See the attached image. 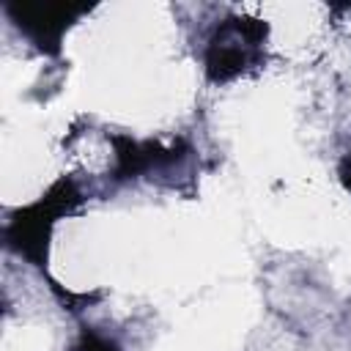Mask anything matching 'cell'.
I'll list each match as a JSON object with an SVG mask.
<instances>
[{
    "label": "cell",
    "instance_id": "6da1fadb",
    "mask_svg": "<svg viewBox=\"0 0 351 351\" xmlns=\"http://www.w3.org/2000/svg\"><path fill=\"white\" fill-rule=\"evenodd\" d=\"M82 203V192L74 178H58L36 203L16 208L5 225V244L11 252L33 263L36 269H47V252L52 228L60 217L71 214Z\"/></svg>",
    "mask_w": 351,
    "mask_h": 351
},
{
    "label": "cell",
    "instance_id": "7a4b0ae2",
    "mask_svg": "<svg viewBox=\"0 0 351 351\" xmlns=\"http://www.w3.org/2000/svg\"><path fill=\"white\" fill-rule=\"evenodd\" d=\"M269 25L255 16H225L206 47V77L208 82H230L263 58V41Z\"/></svg>",
    "mask_w": 351,
    "mask_h": 351
},
{
    "label": "cell",
    "instance_id": "3957f363",
    "mask_svg": "<svg viewBox=\"0 0 351 351\" xmlns=\"http://www.w3.org/2000/svg\"><path fill=\"white\" fill-rule=\"evenodd\" d=\"M82 3H52V0H5V14L14 25L36 44L44 55H58L63 33L85 14Z\"/></svg>",
    "mask_w": 351,
    "mask_h": 351
},
{
    "label": "cell",
    "instance_id": "277c9868",
    "mask_svg": "<svg viewBox=\"0 0 351 351\" xmlns=\"http://www.w3.org/2000/svg\"><path fill=\"white\" fill-rule=\"evenodd\" d=\"M110 143L115 148V167H112V178L115 181H129L137 178L154 167H165L173 165L184 156L186 143L181 140L173 148H165L154 140H132L129 134H110Z\"/></svg>",
    "mask_w": 351,
    "mask_h": 351
},
{
    "label": "cell",
    "instance_id": "5b68a950",
    "mask_svg": "<svg viewBox=\"0 0 351 351\" xmlns=\"http://www.w3.org/2000/svg\"><path fill=\"white\" fill-rule=\"evenodd\" d=\"M74 351H121V346L104 335H99L93 326H82Z\"/></svg>",
    "mask_w": 351,
    "mask_h": 351
},
{
    "label": "cell",
    "instance_id": "8992f818",
    "mask_svg": "<svg viewBox=\"0 0 351 351\" xmlns=\"http://www.w3.org/2000/svg\"><path fill=\"white\" fill-rule=\"evenodd\" d=\"M337 176H340V184L351 192V148L346 151V156L340 159V167H337Z\"/></svg>",
    "mask_w": 351,
    "mask_h": 351
}]
</instances>
